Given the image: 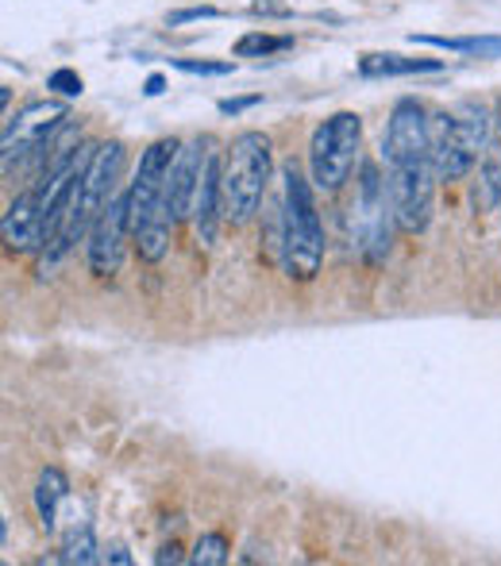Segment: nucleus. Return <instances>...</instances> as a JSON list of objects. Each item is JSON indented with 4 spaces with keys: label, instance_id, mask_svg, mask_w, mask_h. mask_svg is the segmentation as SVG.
I'll return each mask as SVG.
<instances>
[{
    "label": "nucleus",
    "instance_id": "2",
    "mask_svg": "<svg viewBox=\"0 0 501 566\" xmlns=\"http://www.w3.org/2000/svg\"><path fill=\"white\" fill-rule=\"evenodd\" d=\"M270 181V139L262 132H243L228 143L220 166V217L228 224H248L259 212Z\"/></svg>",
    "mask_w": 501,
    "mask_h": 566
},
{
    "label": "nucleus",
    "instance_id": "26",
    "mask_svg": "<svg viewBox=\"0 0 501 566\" xmlns=\"http://www.w3.org/2000/svg\"><path fill=\"white\" fill-rule=\"evenodd\" d=\"M166 90V82H163V77H147V90H143V93H147V97H158V93H163Z\"/></svg>",
    "mask_w": 501,
    "mask_h": 566
},
{
    "label": "nucleus",
    "instance_id": "5",
    "mask_svg": "<svg viewBox=\"0 0 501 566\" xmlns=\"http://www.w3.org/2000/svg\"><path fill=\"white\" fill-rule=\"evenodd\" d=\"M363 147V119L355 113L328 116L313 132L309 143V170H313V186L321 193H340L344 181L352 178L355 158Z\"/></svg>",
    "mask_w": 501,
    "mask_h": 566
},
{
    "label": "nucleus",
    "instance_id": "10",
    "mask_svg": "<svg viewBox=\"0 0 501 566\" xmlns=\"http://www.w3.org/2000/svg\"><path fill=\"white\" fill-rule=\"evenodd\" d=\"M66 119H70V113H66L62 101H35V105H28L23 113L8 116V124H4V170H12L15 158H23L28 150L46 147V139H51L54 132H62Z\"/></svg>",
    "mask_w": 501,
    "mask_h": 566
},
{
    "label": "nucleus",
    "instance_id": "21",
    "mask_svg": "<svg viewBox=\"0 0 501 566\" xmlns=\"http://www.w3.org/2000/svg\"><path fill=\"white\" fill-rule=\"evenodd\" d=\"M174 66L186 70V74H209V77L232 74V62H194V59H178Z\"/></svg>",
    "mask_w": 501,
    "mask_h": 566
},
{
    "label": "nucleus",
    "instance_id": "13",
    "mask_svg": "<svg viewBox=\"0 0 501 566\" xmlns=\"http://www.w3.org/2000/svg\"><path fill=\"white\" fill-rule=\"evenodd\" d=\"M0 231H4V247L15 254H31V251H39V247H46V220L35 201V189H28V193H20L8 205L4 220H0Z\"/></svg>",
    "mask_w": 501,
    "mask_h": 566
},
{
    "label": "nucleus",
    "instance_id": "11",
    "mask_svg": "<svg viewBox=\"0 0 501 566\" xmlns=\"http://www.w3.org/2000/svg\"><path fill=\"white\" fill-rule=\"evenodd\" d=\"M132 235L127 224V193H116L90 228V270L97 277H113L124 262V243Z\"/></svg>",
    "mask_w": 501,
    "mask_h": 566
},
{
    "label": "nucleus",
    "instance_id": "7",
    "mask_svg": "<svg viewBox=\"0 0 501 566\" xmlns=\"http://www.w3.org/2000/svg\"><path fill=\"white\" fill-rule=\"evenodd\" d=\"M436 170L428 158L420 163H397L389 166L386 178V193H389V212H394V224L409 235L428 228L432 220V205H436Z\"/></svg>",
    "mask_w": 501,
    "mask_h": 566
},
{
    "label": "nucleus",
    "instance_id": "17",
    "mask_svg": "<svg viewBox=\"0 0 501 566\" xmlns=\"http://www.w3.org/2000/svg\"><path fill=\"white\" fill-rule=\"evenodd\" d=\"M293 39L290 35H262V31H251L236 43V54L240 59H267V54H278V51H290Z\"/></svg>",
    "mask_w": 501,
    "mask_h": 566
},
{
    "label": "nucleus",
    "instance_id": "22",
    "mask_svg": "<svg viewBox=\"0 0 501 566\" xmlns=\"http://www.w3.org/2000/svg\"><path fill=\"white\" fill-rule=\"evenodd\" d=\"M262 97H240V101H220V113L225 116H240V113H248L251 105H259Z\"/></svg>",
    "mask_w": 501,
    "mask_h": 566
},
{
    "label": "nucleus",
    "instance_id": "23",
    "mask_svg": "<svg viewBox=\"0 0 501 566\" xmlns=\"http://www.w3.org/2000/svg\"><path fill=\"white\" fill-rule=\"evenodd\" d=\"M209 15H217V8H189V12H174L170 23H189V20H209Z\"/></svg>",
    "mask_w": 501,
    "mask_h": 566
},
{
    "label": "nucleus",
    "instance_id": "25",
    "mask_svg": "<svg viewBox=\"0 0 501 566\" xmlns=\"http://www.w3.org/2000/svg\"><path fill=\"white\" fill-rule=\"evenodd\" d=\"M155 563H181V547H178V544L163 547V552L155 555Z\"/></svg>",
    "mask_w": 501,
    "mask_h": 566
},
{
    "label": "nucleus",
    "instance_id": "15",
    "mask_svg": "<svg viewBox=\"0 0 501 566\" xmlns=\"http://www.w3.org/2000/svg\"><path fill=\"white\" fill-rule=\"evenodd\" d=\"M66 497H70L66 474H62L59 467H46L43 474H39V490H35V509H39V516H43L46 528H54V521H59V505Z\"/></svg>",
    "mask_w": 501,
    "mask_h": 566
},
{
    "label": "nucleus",
    "instance_id": "18",
    "mask_svg": "<svg viewBox=\"0 0 501 566\" xmlns=\"http://www.w3.org/2000/svg\"><path fill=\"white\" fill-rule=\"evenodd\" d=\"M228 539L220 536V532H209V536H201L197 539V547H194V555H189V563H197V566H225L228 563Z\"/></svg>",
    "mask_w": 501,
    "mask_h": 566
},
{
    "label": "nucleus",
    "instance_id": "16",
    "mask_svg": "<svg viewBox=\"0 0 501 566\" xmlns=\"http://www.w3.org/2000/svg\"><path fill=\"white\" fill-rule=\"evenodd\" d=\"M417 43L440 46V51L456 54H487V59H501V39L498 35H479V39H448V35H413Z\"/></svg>",
    "mask_w": 501,
    "mask_h": 566
},
{
    "label": "nucleus",
    "instance_id": "4",
    "mask_svg": "<svg viewBox=\"0 0 501 566\" xmlns=\"http://www.w3.org/2000/svg\"><path fill=\"white\" fill-rule=\"evenodd\" d=\"M482 150H490V119L479 105H463L459 113H432V163L440 181H459L471 174Z\"/></svg>",
    "mask_w": 501,
    "mask_h": 566
},
{
    "label": "nucleus",
    "instance_id": "24",
    "mask_svg": "<svg viewBox=\"0 0 501 566\" xmlns=\"http://www.w3.org/2000/svg\"><path fill=\"white\" fill-rule=\"evenodd\" d=\"M101 563H121V566H127V563H132V555H127L124 547H108V552L101 555Z\"/></svg>",
    "mask_w": 501,
    "mask_h": 566
},
{
    "label": "nucleus",
    "instance_id": "14",
    "mask_svg": "<svg viewBox=\"0 0 501 566\" xmlns=\"http://www.w3.org/2000/svg\"><path fill=\"white\" fill-rule=\"evenodd\" d=\"M440 59H405V54H367L359 62L363 77H405V74H436Z\"/></svg>",
    "mask_w": 501,
    "mask_h": 566
},
{
    "label": "nucleus",
    "instance_id": "3",
    "mask_svg": "<svg viewBox=\"0 0 501 566\" xmlns=\"http://www.w3.org/2000/svg\"><path fill=\"white\" fill-rule=\"evenodd\" d=\"M324 262V228L313 201V186L298 166H285V209H282V270L293 282L316 277Z\"/></svg>",
    "mask_w": 501,
    "mask_h": 566
},
{
    "label": "nucleus",
    "instance_id": "19",
    "mask_svg": "<svg viewBox=\"0 0 501 566\" xmlns=\"http://www.w3.org/2000/svg\"><path fill=\"white\" fill-rule=\"evenodd\" d=\"M101 547H97V539H93V532L85 528L82 536H74L66 544V552L59 555V563H82V566H90V563H101Z\"/></svg>",
    "mask_w": 501,
    "mask_h": 566
},
{
    "label": "nucleus",
    "instance_id": "8",
    "mask_svg": "<svg viewBox=\"0 0 501 566\" xmlns=\"http://www.w3.org/2000/svg\"><path fill=\"white\" fill-rule=\"evenodd\" d=\"M389 193L386 181L378 178V166H363L359 186H355V201L352 212H347V224H352V243L359 247L367 259H382L389 251Z\"/></svg>",
    "mask_w": 501,
    "mask_h": 566
},
{
    "label": "nucleus",
    "instance_id": "20",
    "mask_svg": "<svg viewBox=\"0 0 501 566\" xmlns=\"http://www.w3.org/2000/svg\"><path fill=\"white\" fill-rule=\"evenodd\" d=\"M46 90L62 93V97H82V77L74 74V70H54L51 77H46Z\"/></svg>",
    "mask_w": 501,
    "mask_h": 566
},
{
    "label": "nucleus",
    "instance_id": "27",
    "mask_svg": "<svg viewBox=\"0 0 501 566\" xmlns=\"http://www.w3.org/2000/svg\"><path fill=\"white\" fill-rule=\"evenodd\" d=\"M498 132H501V105H498Z\"/></svg>",
    "mask_w": 501,
    "mask_h": 566
},
{
    "label": "nucleus",
    "instance_id": "1",
    "mask_svg": "<svg viewBox=\"0 0 501 566\" xmlns=\"http://www.w3.org/2000/svg\"><path fill=\"white\" fill-rule=\"evenodd\" d=\"M124 163H127V150L124 143H97L93 147V158L90 166H85V178H82V189H77V201L70 205L66 220H62V228L54 231V239L46 243V259L43 266H39V274H46V270L54 266L59 259H66L70 247L77 243L82 235H90L93 220L105 212V205L116 197V189H121V178H124Z\"/></svg>",
    "mask_w": 501,
    "mask_h": 566
},
{
    "label": "nucleus",
    "instance_id": "12",
    "mask_svg": "<svg viewBox=\"0 0 501 566\" xmlns=\"http://www.w3.org/2000/svg\"><path fill=\"white\" fill-rule=\"evenodd\" d=\"M212 155H217V150H212V139H194V143H186V147L178 150V158H174V170H170V181H166V205H170L174 220L194 217L197 186H201L205 166H209Z\"/></svg>",
    "mask_w": 501,
    "mask_h": 566
},
{
    "label": "nucleus",
    "instance_id": "6",
    "mask_svg": "<svg viewBox=\"0 0 501 566\" xmlns=\"http://www.w3.org/2000/svg\"><path fill=\"white\" fill-rule=\"evenodd\" d=\"M178 150H181L178 139H158L143 150L135 181L127 186V224H132V235L139 228H147L150 220L170 217V205H166V181H170Z\"/></svg>",
    "mask_w": 501,
    "mask_h": 566
},
{
    "label": "nucleus",
    "instance_id": "9",
    "mask_svg": "<svg viewBox=\"0 0 501 566\" xmlns=\"http://www.w3.org/2000/svg\"><path fill=\"white\" fill-rule=\"evenodd\" d=\"M428 150H432V116L417 101H397L382 139V163H420L428 158Z\"/></svg>",
    "mask_w": 501,
    "mask_h": 566
}]
</instances>
